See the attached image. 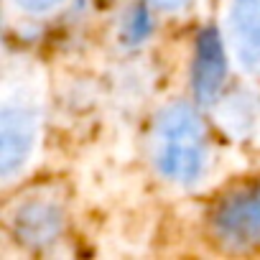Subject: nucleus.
I'll return each mask as SVG.
<instances>
[{
    "label": "nucleus",
    "instance_id": "6e6552de",
    "mask_svg": "<svg viewBox=\"0 0 260 260\" xmlns=\"http://www.w3.org/2000/svg\"><path fill=\"white\" fill-rule=\"evenodd\" d=\"M61 3V0H18V6L26 8V11H34V13H41V11H51Z\"/></svg>",
    "mask_w": 260,
    "mask_h": 260
},
{
    "label": "nucleus",
    "instance_id": "f257e3e1",
    "mask_svg": "<svg viewBox=\"0 0 260 260\" xmlns=\"http://www.w3.org/2000/svg\"><path fill=\"white\" fill-rule=\"evenodd\" d=\"M204 125L186 102L169 105L153 130V161L161 176L176 184H191L204 169Z\"/></svg>",
    "mask_w": 260,
    "mask_h": 260
},
{
    "label": "nucleus",
    "instance_id": "f03ea898",
    "mask_svg": "<svg viewBox=\"0 0 260 260\" xmlns=\"http://www.w3.org/2000/svg\"><path fill=\"white\" fill-rule=\"evenodd\" d=\"M212 230L227 250L260 247V186H242L222 197L212 212Z\"/></svg>",
    "mask_w": 260,
    "mask_h": 260
},
{
    "label": "nucleus",
    "instance_id": "1a4fd4ad",
    "mask_svg": "<svg viewBox=\"0 0 260 260\" xmlns=\"http://www.w3.org/2000/svg\"><path fill=\"white\" fill-rule=\"evenodd\" d=\"M158 11H181L189 0H151Z\"/></svg>",
    "mask_w": 260,
    "mask_h": 260
},
{
    "label": "nucleus",
    "instance_id": "20e7f679",
    "mask_svg": "<svg viewBox=\"0 0 260 260\" xmlns=\"http://www.w3.org/2000/svg\"><path fill=\"white\" fill-rule=\"evenodd\" d=\"M227 77V59L224 46L217 34V28H204L197 39L194 49V64H191V87L194 97L202 105L217 102Z\"/></svg>",
    "mask_w": 260,
    "mask_h": 260
},
{
    "label": "nucleus",
    "instance_id": "39448f33",
    "mask_svg": "<svg viewBox=\"0 0 260 260\" xmlns=\"http://www.w3.org/2000/svg\"><path fill=\"white\" fill-rule=\"evenodd\" d=\"M230 36L240 64L247 72H260V0H232Z\"/></svg>",
    "mask_w": 260,
    "mask_h": 260
},
{
    "label": "nucleus",
    "instance_id": "423d86ee",
    "mask_svg": "<svg viewBox=\"0 0 260 260\" xmlns=\"http://www.w3.org/2000/svg\"><path fill=\"white\" fill-rule=\"evenodd\" d=\"M13 224H16V232H18V237L23 242L44 245V242H51L59 235V230H61V212L54 204L31 202V204L18 209Z\"/></svg>",
    "mask_w": 260,
    "mask_h": 260
},
{
    "label": "nucleus",
    "instance_id": "7ed1b4c3",
    "mask_svg": "<svg viewBox=\"0 0 260 260\" xmlns=\"http://www.w3.org/2000/svg\"><path fill=\"white\" fill-rule=\"evenodd\" d=\"M36 110L13 102L3 107V115H0V174L6 179L28 161L31 148L36 143Z\"/></svg>",
    "mask_w": 260,
    "mask_h": 260
},
{
    "label": "nucleus",
    "instance_id": "0eeeda50",
    "mask_svg": "<svg viewBox=\"0 0 260 260\" xmlns=\"http://www.w3.org/2000/svg\"><path fill=\"white\" fill-rule=\"evenodd\" d=\"M148 28H151V21H148V13L143 6H136L127 16V23H125V36L127 41H141L148 36Z\"/></svg>",
    "mask_w": 260,
    "mask_h": 260
}]
</instances>
